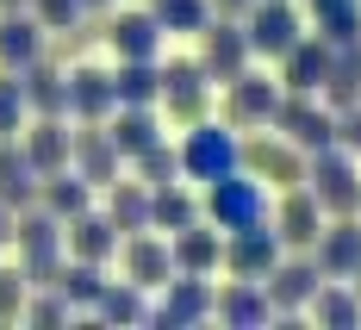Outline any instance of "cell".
Returning a JSON list of instances; mask_svg holds the SVG:
<instances>
[{"mask_svg": "<svg viewBox=\"0 0 361 330\" xmlns=\"http://www.w3.org/2000/svg\"><path fill=\"white\" fill-rule=\"evenodd\" d=\"M243 169V138L231 131V125H212V118H200V125H187V138H180V175L187 181H224V175H237Z\"/></svg>", "mask_w": 361, "mask_h": 330, "instance_id": "cell-1", "label": "cell"}, {"mask_svg": "<svg viewBox=\"0 0 361 330\" xmlns=\"http://www.w3.org/2000/svg\"><path fill=\"white\" fill-rule=\"evenodd\" d=\"M355 162H361V156H355V149H343V144L305 156V187L318 193V206H324L330 219L361 212V169H355Z\"/></svg>", "mask_w": 361, "mask_h": 330, "instance_id": "cell-2", "label": "cell"}, {"mask_svg": "<svg viewBox=\"0 0 361 330\" xmlns=\"http://www.w3.org/2000/svg\"><path fill=\"white\" fill-rule=\"evenodd\" d=\"M13 243H19V268H25V281H32V287H56V268H63V219L44 212V206H25V212H19V231H13Z\"/></svg>", "mask_w": 361, "mask_h": 330, "instance_id": "cell-3", "label": "cell"}, {"mask_svg": "<svg viewBox=\"0 0 361 330\" xmlns=\"http://www.w3.org/2000/svg\"><path fill=\"white\" fill-rule=\"evenodd\" d=\"M206 224H218V231H250V224H268V181H255V175L206 181Z\"/></svg>", "mask_w": 361, "mask_h": 330, "instance_id": "cell-4", "label": "cell"}, {"mask_svg": "<svg viewBox=\"0 0 361 330\" xmlns=\"http://www.w3.org/2000/svg\"><path fill=\"white\" fill-rule=\"evenodd\" d=\"M162 69V106H169V118H180V125H200L206 118V106H212V75H206V63L200 56H175V63H156Z\"/></svg>", "mask_w": 361, "mask_h": 330, "instance_id": "cell-5", "label": "cell"}, {"mask_svg": "<svg viewBox=\"0 0 361 330\" xmlns=\"http://www.w3.org/2000/svg\"><path fill=\"white\" fill-rule=\"evenodd\" d=\"M274 131H281V138H293V144L312 156V149H330V144H336V112H330L318 94H287V87H281Z\"/></svg>", "mask_w": 361, "mask_h": 330, "instance_id": "cell-6", "label": "cell"}, {"mask_svg": "<svg viewBox=\"0 0 361 330\" xmlns=\"http://www.w3.org/2000/svg\"><path fill=\"white\" fill-rule=\"evenodd\" d=\"M287 256V243L274 237V224H250V231H224V274L231 281H268L274 262Z\"/></svg>", "mask_w": 361, "mask_h": 330, "instance_id": "cell-7", "label": "cell"}, {"mask_svg": "<svg viewBox=\"0 0 361 330\" xmlns=\"http://www.w3.org/2000/svg\"><path fill=\"white\" fill-rule=\"evenodd\" d=\"M281 106V81H268L262 69H243L224 81V125L231 131H255V125H274Z\"/></svg>", "mask_w": 361, "mask_h": 330, "instance_id": "cell-8", "label": "cell"}, {"mask_svg": "<svg viewBox=\"0 0 361 330\" xmlns=\"http://www.w3.org/2000/svg\"><path fill=\"white\" fill-rule=\"evenodd\" d=\"M243 32H250V50L255 56H287L293 44L305 37V19L293 0H255L243 13Z\"/></svg>", "mask_w": 361, "mask_h": 330, "instance_id": "cell-9", "label": "cell"}, {"mask_svg": "<svg viewBox=\"0 0 361 330\" xmlns=\"http://www.w3.org/2000/svg\"><path fill=\"white\" fill-rule=\"evenodd\" d=\"M243 169H250L255 181H268V187H299L305 181V149L293 144V138L255 131L250 144H243Z\"/></svg>", "mask_w": 361, "mask_h": 330, "instance_id": "cell-10", "label": "cell"}, {"mask_svg": "<svg viewBox=\"0 0 361 330\" xmlns=\"http://www.w3.org/2000/svg\"><path fill=\"white\" fill-rule=\"evenodd\" d=\"M250 32L243 25H231V13H218L212 25L200 32V63H206V75H212V87H224L231 75H243L250 69Z\"/></svg>", "mask_w": 361, "mask_h": 330, "instance_id": "cell-11", "label": "cell"}, {"mask_svg": "<svg viewBox=\"0 0 361 330\" xmlns=\"http://www.w3.org/2000/svg\"><path fill=\"white\" fill-rule=\"evenodd\" d=\"M118 262H125V281H137L144 293H162L175 281V250L156 237V231H131L118 243Z\"/></svg>", "mask_w": 361, "mask_h": 330, "instance_id": "cell-12", "label": "cell"}, {"mask_svg": "<svg viewBox=\"0 0 361 330\" xmlns=\"http://www.w3.org/2000/svg\"><path fill=\"white\" fill-rule=\"evenodd\" d=\"M312 262H318V274H330V281H355V268H361V212L330 219L318 231V243H312Z\"/></svg>", "mask_w": 361, "mask_h": 330, "instance_id": "cell-13", "label": "cell"}, {"mask_svg": "<svg viewBox=\"0 0 361 330\" xmlns=\"http://www.w3.org/2000/svg\"><path fill=\"white\" fill-rule=\"evenodd\" d=\"M324 224H330V212L318 206V193H312L305 181H299V187H281V212H274V237H281L287 250H312Z\"/></svg>", "mask_w": 361, "mask_h": 330, "instance_id": "cell-14", "label": "cell"}, {"mask_svg": "<svg viewBox=\"0 0 361 330\" xmlns=\"http://www.w3.org/2000/svg\"><path fill=\"white\" fill-rule=\"evenodd\" d=\"M162 25H156V13L149 6H131V13H112L106 19V44L118 63H156V50H162Z\"/></svg>", "mask_w": 361, "mask_h": 330, "instance_id": "cell-15", "label": "cell"}, {"mask_svg": "<svg viewBox=\"0 0 361 330\" xmlns=\"http://www.w3.org/2000/svg\"><path fill=\"white\" fill-rule=\"evenodd\" d=\"M330 56H336V44L330 37H299L287 56H281V87L287 94H324V81H330Z\"/></svg>", "mask_w": 361, "mask_h": 330, "instance_id": "cell-16", "label": "cell"}, {"mask_svg": "<svg viewBox=\"0 0 361 330\" xmlns=\"http://www.w3.org/2000/svg\"><path fill=\"white\" fill-rule=\"evenodd\" d=\"M318 281H324V274H318V262H305V250H299L293 262L281 256V262H274V274L262 281V287H268V305H274V318L305 312V299L318 293Z\"/></svg>", "mask_w": 361, "mask_h": 330, "instance_id": "cell-17", "label": "cell"}, {"mask_svg": "<svg viewBox=\"0 0 361 330\" xmlns=\"http://www.w3.org/2000/svg\"><path fill=\"white\" fill-rule=\"evenodd\" d=\"M149 318L156 324H200V318H212V281L206 274H175L162 287V305Z\"/></svg>", "mask_w": 361, "mask_h": 330, "instance_id": "cell-18", "label": "cell"}, {"mask_svg": "<svg viewBox=\"0 0 361 330\" xmlns=\"http://www.w3.org/2000/svg\"><path fill=\"white\" fill-rule=\"evenodd\" d=\"M75 175L94 187H112L118 181V169H125V156H118V144H112V131H100V125H81L75 131Z\"/></svg>", "mask_w": 361, "mask_h": 330, "instance_id": "cell-19", "label": "cell"}, {"mask_svg": "<svg viewBox=\"0 0 361 330\" xmlns=\"http://www.w3.org/2000/svg\"><path fill=\"white\" fill-rule=\"evenodd\" d=\"M169 250H175V274H218V262H224V231L218 224H187L169 237Z\"/></svg>", "mask_w": 361, "mask_h": 330, "instance_id": "cell-20", "label": "cell"}, {"mask_svg": "<svg viewBox=\"0 0 361 330\" xmlns=\"http://www.w3.org/2000/svg\"><path fill=\"white\" fill-rule=\"evenodd\" d=\"M37 56H44V25H37L32 6H19V13H0V69H32Z\"/></svg>", "mask_w": 361, "mask_h": 330, "instance_id": "cell-21", "label": "cell"}, {"mask_svg": "<svg viewBox=\"0 0 361 330\" xmlns=\"http://www.w3.org/2000/svg\"><path fill=\"white\" fill-rule=\"evenodd\" d=\"M118 243H125V231H118L106 212H81V219L63 224V250H69V256H81V262L118 256Z\"/></svg>", "mask_w": 361, "mask_h": 330, "instance_id": "cell-22", "label": "cell"}, {"mask_svg": "<svg viewBox=\"0 0 361 330\" xmlns=\"http://www.w3.org/2000/svg\"><path fill=\"white\" fill-rule=\"evenodd\" d=\"M69 112L81 125H100L118 112V94H112V75L106 69H69Z\"/></svg>", "mask_w": 361, "mask_h": 330, "instance_id": "cell-23", "label": "cell"}, {"mask_svg": "<svg viewBox=\"0 0 361 330\" xmlns=\"http://www.w3.org/2000/svg\"><path fill=\"white\" fill-rule=\"evenodd\" d=\"M37 187H44V175L32 169V156L13 144V138H0V200L13 212H25V206H37Z\"/></svg>", "mask_w": 361, "mask_h": 330, "instance_id": "cell-24", "label": "cell"}, {"mask_svg": "<svg viewBox=\"0 0 361 330\" xmlns=\"http://www.w3.org/2000/svg\"><path fill=\"white\" fill-rule=\"evenodd\" d=\"M25 156H32V169L37 175H56V169H69V156H75V131L63 125V118H37L32 131H25Z\"/></svg>", "mask_w": 361, "mask_h": 330, "instance_id": "cell-25", "label": "cell"}, {"mask_svg": "<svg viewBox=\"0 0 361 330\" xmlns=\"http://www.w3.org/2000/svg\"><path fill=\"white\" fill-rule=\"evenodd\" d=\"M19 81H25V106H32L37 118H63V112H69V75L50 69L44 56H37L32 69H19Z\"/></svg>", "mask_w": 361, "mask_h": 330, "instance_id": "cell-26", "label": "cell"}, {"mask_svg": "<svg viewBox=\"0 0 361 330\" xmlns=\"http://www.w3.org/2000/svg\"><path fill=\"white\" fill-rule=\"evenodd\" d=\"M324 106L330 112L361 106V37L336 44V56H330V81H324Z\"/></svg>", "mask_w": 361, "mask_h": 330, "instance_id": "cell-27", "label": "cell"}, {"mask_svg": "<svg viewBox=\"0 0 361 330\" xmlns=\"http://www.w3.org/2000/svg\"><path fill=\"white\" fill-rule=\"evenodd\" d=\"M212 312L224 318V324H268V318H274L262 281H231L224 293H212Z\"/></svg>", "mask_w": 361, "mask_h": 330, "instance_id": "cell-28", "label": "cell"}, {"mask_svg": "<svg viewBox=\"0 0 361 330\" xmlns=\"http://www.w3.org/2000/svg\"><path fill=\"white\" fill-rule=\"evenodd\" d=\"M305 312L318 318V324H336V330H349L361 324V293H355V281H318V293L305 299Z\"/></svg>", "mask_w": 361, "mask_h": 330, "instance_id": "cell-29", "label": "cell"}, {"mask_svg": "<svg viewBox=\"0 0 361 330\" xmlns=\"http://www.w3.org/2000/svg\"><path fill=\"white\" fill-rule=\"evenodd\" d=\"M193 219H200V200H193V193H187L180 181H162V187H149V231L175 237V231H187Z\"/></svg>", "mask_w": 361, "mask_h": 330, "instance_id": "cell-30", "label": "cell"}, {"mask_svg": "<svg viewBox=\"0 0 361 330\" xmlns=\"http://www.w3.org/2000/svg\"><path fill=\"white\" fill-rule=\"evenodd\" d=\"M87 200H94V181H81V175H69V169L44 175V187H37V206H44V212H56L63 224L81 219V212H87Z\"/></svg>", "mask_w": 361, "mask_h": 330, "instance_id": "cell-31", "label": "cell"}, {"mask_svg": "<svg viewBox=\"0 0 361 330\" xmlns=\"http://www.w3.org/2000/svg\"><path fill=\"white\" fill-rule=\"evenodd\" d=\"M112 144H118V156H144L149 144H162V118H156V106H125L118 118H112Z\"/></svg>", "mask_w": 361, "mask_h": 330, "instance_id": "cell-32", "label": "cell"}, {"mask_svg": "<svg viewBox=\"0 0 361 330\" xmlns=\"http://www.w3.org/2000/svg\"><path fill=\"white\" fill-rule=\"evenodd\" d=\"M106 219L131 237V231H149V181H112Z\"/></svg>", "mask_w": 361, "mask_h": 330, "instance_id": "cell-33", "label": "cell"}, {"mask_svg": "<svg viewBox=\"0 0 361 330\" xmlns=\"http://www.w3.org/2000/svg\"><path fill=\"white\" fill-rule=\"evenodd\" d=\"M112 94H118V106H156L162 69H156V63H118V69H112Z\"/></svg>", "mask_w": 361, "mask_h": 330, "instance_id": "cell-34", "label": "cell"}, {"mask_svg": "<svg viewBox=\"0 0 361 330\" xmlns=\"http://www.w3.org/2000/svg\"><path fill=\"white\" fill-rule=\"evenodd\" d=\"M312 25L330 44H349L361 37V0H312Z\"/></svg>", "mask_w": 361, "mask_h": 330, "instance_id": "cell-35", "label": "cell"}, {"mask_svg": "<svg viewBox=\"0 0 361 330\" xmlns=\"http://www.w3.org/2000/svg\"><path fill=\"white\" fill-rule=\"evenodd\" d=\"M56 293L69 299V305H100V293H106L100 262H81V256H75L69 268H56Z\"/></svg>", "mask_w": 361, "mask_h": 330, "instance_id": "cell-36", "label": "cell"}, {"mask_svg": "<svg viewBox=\"0 0 361 330\" xmlns=\"http://www.w3.org/2000/svg\"><path fill=\"white\" fill-rule=\"evenodd\" d=\"M149 13H156L162 32H206V25L218 19L212 0H149Z\"/></svg>", "mask_w": 361, "mask_h": 330, "instance_id": "cell-37", "label": "cell"}, {"mask_svg": "<svg viewBox=\"0 0 361 330\" xmlns=\"http://www.w3.org/2000/svg\"><path fill=\"white\" fill-rule=\"evenodd\" d=\"M100 318H149V299H144V287L137 281H106V293H100V305H94Z\"/></svg>", "mask_w": 361, "mask_h": 330, "instance_id": "cell-38", "label": "cell"}, {"mask_svg": "<svg viewBox=\"0 0 361 330\" xmlns=\"http://www.w3.org/2000/svg\"><path fill=\"white\" fill-rule=\"evenodd\" d=\"M25 81H19V75L6 69L0 75V138H19V131H25Z\"/></svg>", "mask_w": 361, "mask_h": 330, "instance_id": "cell-39", "label": "cell"}, {"mask_svg": "<svg viewBox=\"0 0 361 330\" xmlns=\"http://www.w3.org/2000/svg\"><path fill=\"white\" fill-rule=\"evenodd\" d=\"M137 181L162 187V181H180V144H149L137 156Z\"/></svg>", "mask_w": 361, "mask_h": 330, "instance_id": "cell-40", "label": "cell"}, {"mask_svg": "<svg viewBox=\"0 0 361 330\" xmlns=\"http://www.w3.org/2000/svg\"><path fill=\"white\" fill-rule=\"evenodd\" d=\"M25 6L37 13V25H44V32H75V25L87 19V6H81V0H25Z\"/></svg>", "mask_w": 361, "mask_h": 330, "instance_id": "cell-41", "label": "cell"}, {"mask_svg": "<svg viewBox=\"0 0 361 330\" xmlns=\"http://www.w3.org/2000/svg\"><path fill=\"white\" fill-rule=\"evenodd\" d=\"M32 293H37V299H25V318H37V324H63V318L75 312L56 287H32Z\"/></svg>", "mask_w": 361, "mask_h": 330, "instance_id": "cell-42", "label": "cell"}, {"mask_svg": "<svg viewBox=\"0 0 361 330\" xmlns=\"http://www.w3.org/2000/svg\"><path fill=\"white\" fill-rule=\"evenodd\" d=\"M25 268H0V318H19L25 312Z\"/></svg>", "mask_w": 361, "mask_h": 330, "instance_id": "cell-43", "label": "cell"}, {"mask_svg": "<svg viewBox=\"0 0 361 330\" xmlns=\"http://www.w3.org/2000/svg\"><path fill=\"white\" fill-rule=\"evenodd\" d=\"M336 144H343V149H355V156H361V106L336 112Z\"/></svg>", "mask_w": 361, "mask_h": 330, "instance_id": "cell-44", "label": "cell"}, {"mask_svg": "<svg viewBox=\"0 0 361 330\" xmlns=\"http://www.w3.org/2000/svg\"><path fill=\"white\" fill-rule=\"evenodd\" d=\"M13 231H19V212H13V206H6V200H0V250H6V243H13Z\"/></svg>", "mask_w": 361, "mask_h": 330, "instance_id": "cell-45", "label": "cell"}, {"mask_svg": "<svg viewBox=\"0 0 361 330\" xmlns=\"http://www.w3.org/2000/svg\"><path fill=\"white\" fill-rule=\"evenodd\" d=\"M212 6H218V13H231V19H243V13H250L255 0H212Z\"/></svg>", "mask_w": 361, "mask_h": 330, "instance_id": "cell-46", "label": "cell"}, {"mask_svg": "<svg viewBox=\"0 0 361 330\" xmlns=\"http://www.w3.org/2000/svg\"><path fill=\"white\" fill-rule=\"evenodd\" d=\"M19 6H25V0H0V13H19Z\"/></svg>", "mask_w": 361, "mask_h": 330, "instance_id": "cell-47", "label": "cell"}, {"mask_svg": "<svg viewBox=\"0 0 361 330\" xmlns=\"http://www.w3.org/2000/svg\"><path fill=\"white\" fill-rule=\"evenodd\" d=\"M81 6H87V13H100V6H112V0H81Z\"/></svg>", "mask_w": 361, "mask_h": 330, "instance_id": "cell-48", "label": "cell"}, {"mask_svg": "<svg viewBox=\"0 0 361 330\" xmlns=\"http://www.w3.org/2000/svg\"><path fill=\"white\" fill-rule=\"evenodd\" d=\"M355 293H361V268H355Z\"/></svg>", "mask_w": 361, "mask_h": 330, "instance_id": "cell-49", "label": "cell"}]
</instances>
